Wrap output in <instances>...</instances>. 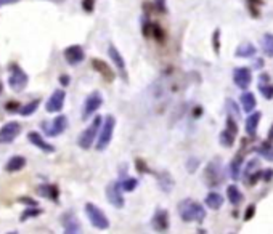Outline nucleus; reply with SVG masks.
Masks as SVG:
<instances>
[{
  "label": "nucleus",
  "mask_w": 273,
  "mask_h": 234,
  "mask_svg": "<svg viewBox=\"0 0 273 234\" xmlns=\"http://www.w3.org/2000/svg\"><path fill=\"white\" fill-rule=\"evenodd\" d=\"M114 128H116V119L113 116H106L103 119L98 138H96V151H105L109 146L114 135Z\"/></svg>",
  "instance_id": "nucleus-5"
},
{
  "label": "nucleus",
  "mask_w": 273,
  "mask_h": 234,
  "mask_svg": "<svg viewBox=\"0 0 273 234\" xmlns=\"http://www.w3.org/2000/svg\"><path fill=\"white\" fill-rule=\"evenodd\" d=\"M66 128H68V117L64 114L57 116L52 122H42V130L50 138L60 137L61 133H64Z\"/></svg>",
  "instance_id": "nucleus-6"
},
{
  "label": "nucleus",
  "mask_w": 273,
  "mask_h": 234,
  "mask_svg": "<svg viewBox=\"0 0 273 234\" xmlns=\"http://www.w3.org/2000/svg\"><path fill=\"white\" fill-rule=\"evenodd\" d=\"M154 7H156V11H159V13H166L167 11V3L166 0H154Z\"/></svg>",
  "instance_id": "nucleus-44"
},
{
  "label": "nucleus",
  "mask_w": 273,
  "mask_h": 234,
  "mask_svg": "<svg viewBox=\"0 0 273 234\" xmlns=\"http://www.w3.org/2000/svg\"><path fill=\"white\" fill-rule=\"evenodd\" d=\"M84 210H86L87 218H89L90 225H92L93 228H96V230H100V231L109 230L111 223H109V220L105 215V212H103L98 205L92 204V202H87L86 207H84Z\"/></svg>",
  "instance_id": "nucleus-4"
},
{
  "label": "nucleus",
  "mask_w": 273,
  "mask_h": 234,
  "mask_svg": "<svg viewBox=\"0 0 273 234\" xmlns=\"http://www.w3.org/2000/svg\"><path fill=\"white\" fill-rule=\"evenodd\" d=\"M186 170H188V174H195V172L198 170V167H199V159L198 157H190L186 161Z\"/></svg>",
  "instance_id": "nucleus-41"
},
{
  "label": "nucleus",
  "mask_w": 273,
  "mask_h": 234,
  "mask_svg": "<svg viewBox=\"0 0 273 234\" xmlns=\"http://www.w3.org/2000/svg\"><path fill=\"white\" fill-rule=\"evenodd\" d=\"M256 53H257V48L254 47V44H251V42H243V44L236 48L235 57L236 58H252Z\"/></svg>",
  "instance_id": "nucleus-27"
},
{
  "label": "nucleus",
  "mask_w": 273,
  "mask_h": 234,
  "mask_svg": "<svg viewBox=\"0 0 273 234\" xmlns=\"http://www.w3.org/2000/svg\"><path fill=\"white\" fill-rule=\"evenodd\" d=\"M61 225L66 234H77L82 231L81 221L77 220V217L72 212H66L61 215Z\"/></svg>",
  "instance_id": "nucleus-20"
},
{
  "label": "nucleus",
  "mask_w": 273,
  "mask_h": 234,
  "mask_svg": "<svg viewBox=\"0 0 273 234\" xmlns=\"http://www.w3.org/2000/svg\"><path fill=\"white\" fill-rule=\"evenodd\" d=\"M95 2L96 0H82V10L86 11V13H92L95 10Z\"/></svg>",
  "instance_id": "nucleus-43"
},
{
  "label": "nucleus",
  "mask_w": 273,
  "mask_h": 234,
  "mask_svg": "<svg viewBox=\"0 0 273 234\" xmlns=\"http://www.w3.org/2000/svg\"><path fill=\"white\" fill-rule=\"evenodd\" d=\"M28 140H29V143H31V145H34L35 147H39L42 152H47V154L55 152V146L48 143V141L37 132H29L28 133Z\"/></svg>",
  "instance_id": "nucleus-21"
},
{
  "label": "nucleus",
  "mask_w": 273,
  "mask_h": 234,
  "mask_svg": "<svg viewBox=\"0 0 273 234\" xmlns=\"http://www.w3.org/2000/svg\"><path fill=\"white\" fill-rule=\"evenodd\" d=\"M267 140L272 141V143H273V124H272V127L269 128V135H267Z\"/></svg>",
  "instance_id": "nucleus-51"
},
{
  "label": "nucleus",
  "mask_w": 273,
  "mask_h": 234,
  "mask_svg": "<svg viewBox=\"0 0 273 234\" xmlns=\"http://www.w3.org/2000/svg\"><path fill=\"white\" fill-rule=\"evenodd\" d=\"M103 104V96L98 90L92 91L87 98L86 101H84V108H82V120H89L90 117H92L96 111L101 108Z\"/></svg>",
  "instance_id": "nucleus-10"
},
{
  "label": "nucleus",
  "mask_w": 273,
  "mask_h": 234,
  "mask_svg": "<svg viewBox=\"0 0 273 234\" xmlns=\"http://www.w3.org/2000/svg\"><path fill=\"white\" fill-rule=\"evenodd\" d=\"M69 82H71L69 76H66V74H63V76H60V84H61L63 87H68Z\"/></svg>",
  "instance_id": "nucleus-47"
},
{
  "label": "nucleus",
  "mask_w": 273,
  "mask_h": 234,
  "mask_svg": "<svg viewBox=\"0 0 273 234\" xmlns=\"http://www.w3.org/2000/svg\"><path fill=\"white\" fill-rule=\"evenodd\" d=\"M92 69L98 72L100 76L105 79V82H114V79H116V72L111 69V66L100 58L92 59Z\"/></svg>",
  "instance_id": "nucleus-19"
},
{
  "label": "nucleus",
  "mask_w": 273,
  "mask_h": 234,
  "mask_svg": "<svg viewBox=\"0 0 273 234\" xmlns=\"http://www.w3.org/2000/svg\"><path fill=\"white\" fill-rule=\"evenodd\" d=\"M119 183H121V188L125 193H132V191H135L138 186V180L133 176H129L125 174V167L121 169V176H119Z\"/></svg>",
  "instance_id": "nucleus-25"
},
{
  "label": "nucleus",
  "mask_w": 273,
  "mask_h": 234,
  "mask_svg": "<svg viewBox=\"0 0 273 234\" xmlns=\"http://www.w3.org/2000/svg\"><path fill=\"white\" fill-rule=\"evenodd\" d=\"M2 90H3V87H2V82H0V95H2Z\"/></svg>",
  "instance_id": "nucleus-52"
},
{
  "label": "nucleus",
  "mask_w": 273,
  "mask_h": 234,
  "mask_svg": "<svg viewBox=\"0 0 273 234\" xmlns=\"http://www.w3.org/2000/svg\"><path fill=\"white\" fill-rule=\"evenodd\" d=\"M244 162V149H240V152L236 154V156L230 161V165H228V172H230V176L233 178V180H240V174H241V165Z\"/></svg>",
  "instance_id": "nucleus-23"
},
{
  "label": "nucleus",
  "mask_w": 273,
  "mask_h": 234,
  "mask_svg": "<svg viewBox=\"0 0 273 234\" xmlns=\"http://www.w3.org/2000/svg\"><path fill=\"white\" fill-rule=\"evenodd\" d=\"M212 47H214L215 55L220 53V29H215L212 34Z\"/></svg>",
  "instance_id": "nucleus-40"
},
{
  "label": "nucleus",
  "mask_w": 273,
  "mask_h": 234,
  "mask_svg": "<svg viewBox=\"0 0 273 234\" xmlns=\"http://www.w3.org/2000/svg\"><path fill=\"white\" fill-rule=\"evenodd\" d=\"M260 119H262V113H260V111H252V113L246 117L244 130H246V133L249 135L251 138L256 137L257 128H259V124H260Z\"/></svg>",
  "instance_id": "nucleus-22"
},
{
  "label": "nucleus",
  "mask_w": 273,
  "mask_h": 234,
  "mask_svg": "<svg viewBox=\"0 0 273 234\" xmlns=\"http://www.w3.org/2000/svg\"><path fill=\"white\" fill-rule=\"evenodd\" d=\"M262 52L265 57L273 58V34L267 32L262 37Z\"/></svg>",
  "instance_id": "nucleus-34"
},
{
  "label": "nucleus",
  "mask_w": 273,
  "mask_h": 234,
  "mask_svg": "<svg viewBox=\"0 0 273 234\" xmlns=\"http://www.w3.org/2000/svg\"><path fill=\"white\" fill-rule=\"evenodd\" d=\"M24 165H26V157L24 156H13L8 159L7 165H5V170L8 172V174H15V172H20L21 169H24Z\"/></svg>",
  "instance_id": "nucleus-29"
},
{
  "label": "nucleus",
  "mask_w": 273,
  "mask_h": 234,
  "mask_svg": "<svg viewBox=\"0 0 273 234\" xmlns=\"http://www.w3.org/2000/svg\"><path fill=\"white\" fill-rule=\"evenodd\" d=\"M225 108H227L230 116H235V119H238V117H240V109H238V104H236L233 100H227L225 101Z\"/></svg>",
  "instance_id": "nucleus-38"
},
{
  "label": "nucleus",
  "mask_w": 273,
  "mask_h": 234,
  "mask_svg": "<svg viewBox=\"0 0 273 234\" xmlns=\"http://www.w3.org/2000/svg\"><path fill=\"white\" fill-rule=\"evenodd\" d=\"M225 178H227L225 170H223L222 164L218 161L209 162L208 165H206L204 172H203V180L211 189H215V188L220 186V184H223Z\"/></svg>",
  "instance_id": "nucleus-2"
},
{
  "label": "nucleus",
  "mask_w": 273,
  "mask_h": 234,
  "mask_svg": "<svg viewBox=\"0 0 273 234\" xmlns=\"http://www.w3.org/2000/svg\"><path fill=\"white\" fill-rule=\"evenodd\" d=\"M64 100H66V91L63 88H57L47 100V104H45L47 113H61L64 108Z\"/></svg>",
  "instance_id": "nucleus-16"
},
{
  "label": "nucleus",
  "mask_w": 273,
  "mask_h": 234,
  "mask_svg": "<svg viewBox=\"0 0 273 234\" xmlns=\"http://www.w3.org/2000/svg\"><path fill=\"white\" fill-rule=\"evenodd\" d=\"M233 82H235V85L238 88L247 90V87H249L251 82H252L251 67H246V66L235 67V69H233Z\"/></svg>",
  "instance_id": "nucleus-15"
},
{
  "label": "nucleus",
  "mask_w": 273,
  "mask_h": 234,
  "mask_svg": "<svg viewBox=\"0 0 273 234\" xmlns=\"http://www.w3.org/2000/svg\"><path fill=\"white\" fill-rule=\"evenodd\" d=\"M20 0H0V7H5V5H13L18 3Z\"/></svg>",
  "instance_id": "nucleus-48"
},
{
  "label": "nucleus",
  "mask_w": 273,
  "mask_h": 234,
  "mask_svg": "<svg viewBox=\"0 0 273 234\" xmlns=\"http://www.w3.org/2000/svg\"><path fill=\"white\" fill-rule=\"evenodd\" d=\"M63 57L69 66H77L86 59V52H84V48L81 45H69L64 48Z\"/></svg>",
  "instance_id": "nucleus-17"
},
{
  "label": "nucleus",
  "mask_w": 273,
  "mask_h": 234,
  "mask_svg": "<svg viewBox=\"0 0 273 234\" xmlns=\"http://www.w3.org/2000/svg\"><path fill=\"white\" fill-rule=\"evenodd\" d=\"M124 191L121 188V183L118 181H111L106 186V199L113 207L116 208H122L125 205V199H124Z\"/></svg>",
  "instance_id": "nucleus-11"
},
{
  "label": "nucleus",
  "mask_w": 273,
  "mask_h": 234,
  "mask_svg": "<svg viewBox=\"0 0 273 234\" xmlns=\"http://www.w3.org/2000/svg\"><path fill=\"white\" fill-rule=\"evenodd\" d=\"M39 215H42V210L37 207V205H31L28 208V210H24L23 215L20 217V221H26L29 218H35V217H39Z\"/></svg>",
  "instance_id": "nucleus-36"
},
{
  "label": "nucleus",
  "mask_w": 273,
  "mask_h": 234,
  "mask_svg": "<svg viewBox=\"0 0 273 234\" xmlns=\"http://www.w3.org/2000/svg\"><path fill=\"white\" fill-rule=\"evenodd\" d=\"M256 151L260 157H264L265 161H269V162H273V143L272 141H262L257 147H256Z\"/></svg>",
  "instance_id": "nucleus-30"
},
{
  "label": "nucleus",
  "mask_w": 273,
  "mask_h": 234,
  "mask_svg": "<svg viewBox=\"0 0 273 234\" xmlns=\"http://www.w3.org/2000/svg\"><path fill=\"white\" fill-rule=\"evenodd\" d=\"M262 180L264 181H272L273 180V169H264L262 170Z\"/></svg>",
  "instance_id": "nucleus-46"
},
{
  "label": "nucleus",
  "mask_w": 273,
  "mask_h": 234,
  "mask_svg": "<svg viewBox=\"0 0 273 234\" xmlns=\"http://www.w3.org/2000/svg\"><path fill=\"white\" fill-rule=\"evenodd\" d=\"M227 198L232 205H240L243 199H244V196H243V193L236 184H230V186L227 188Z\"/></svg>",
  "instance_id": "nucleus-31"
},
{
  "label": "nucleus",
  "mask_w": 273,
  "mask_h": 234,
  "mask_svg": "<svg viewBox=\"0 0 273 234\" xmlns=\"http://www.w3.org/2000/svg\"><path fill=\"white\" fill-rule=\"evenodd\" d=\"M254 67H256V69H262V67H264V59L262 58L256 59V63H254Z\"/></svg>",
  "instance_id": "nucleus-50"
},
{
  "label": "nucleus",
  "mask_w": 273,
  "mask_h": 234,
  "mask_svg": "<svg viewBox=\"0 0 273 234\" xmlns=\"http://www.w3.org/2000/svg\"><path fill=\"white\" fill-rule=\"evenodd\" d=\"M257 90L259 93L262 95L265 100H273V82L270 74L267 72H260L259 79H257Z\"/></svg>",
  "instance_id": "nucleus-18"
},
{
  "label": "nucleus",
  "mask_w": 273,
  "mask_h": 234,
  "mask_svg": "<svg viewBox=\"0 0 273 234\" xmlns=\"http://www.w3.org/2000/svg\"><path fill=\"white\" fill-rule=\"evenodd\" d=\"M240 104H241V109L244 111V113H252L254 109L257 106V100H256V95L252 93V91H243L241 96H240Z\"/></svg>",
  "instance_id": "nucleus-24"
},
{
  "label": "nucleus",
  "mask_w": 273,
  "mask_h": 234,
  "mask_svg": "<svg viewBox=\"0 0 273 234\" xmlns=\"http://www.w3.org/2000/svg\"><path fill=\"white\" fill-rule=\"evenodd\" d=\"M157 176V181H159V186L164 193H171L172 188H174V180L171 174H167V172H161V174H154Z\"/></svg>",
  "instance_id": "nucleus-32"
},
{
  "label": "nucleus",
  "mask_w": 273,
  "mask_h": 234,
  "mask_svg": "<svg viewBox=\"0 0 273 234\" xmlns=\"http://www.w3.org/2000/svg\"><path fill=\"white\" fill-rule=\"evenodd\" d=\"M20 202H24V204H28V205H37V202L32 199H28V198H21Z\"/></svg>",
  "instance_id": "nucleus-49"
},
{
  "label": "nucleus",
  "mask_w": 273,
  "mask_h": 234,
  "mask_svg": "<svg viewBox=\"0 0 273 234\" xmlns=\"http://www.w3.org/2000/svg\"><path fill=\"white\" fill-rule=\"evenodd\" d=\"M142 34L147 37V39H154L157 44H164L167 39L166 30H164L157 23L150 21L148 18H145L142 23Z\"/></svg>",
  "instance_id": "nucleus-9"
},
{
  "label": "nucleus",
  "mask_w": 273,
  "mask_h": 234,
  "mask_svg": "<svg viewBox=\"0 0 273 234\" xmlns=\"http://www.w3.org/2000/svg\"><path fill=\"white\" fill-rule=\"evenodd\" d=\"M179 215L185 223H203L206 218V208L198 201L183 199L179 204Z\"/></svg>",
  "instance_id": "nucleus-1"
},
{
  "label": "nucleus",
  "mask_w": 273,
  "mask_h": 234,
  "mask_svg": "<svg viewBox=\"0 0 273 234\" xmlns=\"http://www.w3.org/2000/svg\"><path fill=\"white\" fill-rule=\"evenodd\" d=\"M108 55H109V58H111L114 67H116L119 77L127 84V82H129V74H127V64H125V59L122 57V53H121L118 48L111 44L108 47Z\"/></svg>",
  "instance_id": "nucleus-12"
},
{
  "label": "nucleus",
  "mask_w": 273,
  "mask_h": 234,
  "mask_svg": "<svg viewBox=\"0 0 273 234\" xmlns=\"http://www.w3.org/2000/svg\"><path fill=\"white\" fill-rule=\"evenodd\" d=\"M236 135H238V125H236V119H233V116L227 117V127L223 128L218 135V143L223 147H232L235 145Z\"/></svg>",
  "instance_id": "nucleus-8"
},
{
  "label": "nucleus",
  "mask_w": 273,
  "mask_h": 234,
  "mask_svg": "<svg viewBox=\"0 0 273 234\" xmlns=\"http://www.w3.org/2000/svg\"><path fill=\"white\" fill-rule=\"evenodd\" d=\"M135 169H137V172L140 175H147V174H153V170H151L150 167H148V164L143 161V159H140V157H137L135 159Z\"/></svg>",
  "instance_id": "nucleus-37"
},
{
  "label": "nucleus",
  "mask_w": 273,
  "mask_h": 234,
  "mask_svg": "<svg viewBox=\"0 0 273 234\" xmlns=\"http://www.w3.org/2000/svg\"><path fill=\"white\" fill-rule=\"evenodd\" d=\"M264 5V0H246V7L252 18H260V7Z\"/></svg>",
  "instance_id": "nucleus-35"
},
{
  "label": "nucleus",
  "mask_w": 273,
  "mask_h": 234,
  "mask_svg": "<svg viewBox=\"0 0 273 234\" xmlns=\"http://www.w3.org/2000/svg\"><path fill=\"white\" fill-rule=\"evenodd\" d=\"M37 194L45 199L57 202L60 198V189H58V186H55V184H40V186L37 188Z\"/></svg>",
  "instance_id": "nucleus-26"
},
{
  "label": "nucleus",
  "mask_w": 273,
  "mask_h": 234,
  "mask_svg": "<svg viewBox=\"0 0 273 234\" xmlns=\"http://www.w3.org/2000/svg\"><path fill=\"white\" fill-rule=\"evenodd\" d=\"M254 215H256V204H249V205L246 207L244 217H243V220H244V221H251L254 218Z\"/></svg>",
  "instance_id": "nucleus-42"
},
{
  "label": "nucleus",
  "mask_w": 273,
  "mask_h": 234,
  "mask_svg": "<svg viewBox=\"0 0 273 234\" xmlns=\"http://www.w3.org/2000/svg\"><path fill=\"white\" fill-rule=\"evenodd\" d=\"M256 170H259V159H251V161L247 162L246 167H244V178H246L247 175L254 174Z\"/></svg>",
  "instance_id": "nucleus-39"
},
{
  "label": "nucleus",
  "mask_w": 273,
  "mask_h": 234,
  "mask_svg": "<svg viewBox=\"0 0 273 234\" xmlns=\"http://www.w3.org/2000/svg\"><path fill=\"white\" fill-rule=\"evenodd\" d=\"M29 77L18 64L10 66V76H8V85L13 91H23L28 87Z\"/></svg>",
  "instance_id": "nucleus-7"
},
{
  "label": "nucleus",
  "mask_w": 273,
  "mask_h": 234,
  "mask_svg": "<svg viewBox=\"0 0 273 234\" xmlns=\"http://www.w3.org/2000/svg\"><path fill=\"white\" fill-rule=\"evenodd\" d=\"M101 124H103V117L96 116L95 119L92 120V124H90L81 135H79V138H77L79 147H82V149L87 151V149H90V147L93 146L96 138H98V132L101 128Z\"/></svg>",
  "instance_id": "nucleus-3"
},
{
  "label": "nucleus",
  "mask_w": 273,
  "mask_h": 234,
  "mask_svg": "<svg viewBox=\"0 0 273 234\" xmlns=\"http://www.w3.org/2000/svg\"><path fill=\"white\" fill-rule=\"evenodd\" d=\"M20 108H21V104L18 103V101H10V103L5 104V109H7L8 113H18V111H20Z\"/></svg>",
  "instance_id": "nucleus-45"
},
{
  "label": "nucleus",
  "mask_w": 273,
  "mask_h": 234,
  "mask_svg": "<svg viewBox=\"0 0 273 234\" xmlns=\"http://www.w3.org/2000/svg\"><path fill=\"white\" fill-rule=\"evenodd\" d=\"M20 133H21V124L20 122H15V120L7 122V124L2 125V128H0V145L13 143Z\"/></svg>",
  "instance_id": "nucleus-13"
},
{
  "label": "nucleus",
  "mask_w": 273,
  "mask_h": 234,
  "mask_svg": "<svg viewBox=\"0 0 273 234\" xmlns=\"http://www.w3.org/2000/svg\"><path fill=\"white\" fill-rule=\"evenodd\" d=\"M151 228L156 233H167L171 228V220H169V212L166 208H156V212L151 218Z\"/></svg>",
  "instance_id": "nucleus-14"
},
{
  "label": "nucleus",
  "mask_w": 273,
  "mask_h": 234,
  "mask_svg": "<svg viewBox=\"0 0 273 234\" xmlns=\"http://www.w3.org/2000/svg\"><path fill=\"white\" fill-rule=\"evenodd\" d=\"M204 204L208 205L211 210H218L222 205H223V198L222 194L215 193V191H212V193H208L204 198Z\"/></svg>",
  "instance_id": "nucleus-28"
},
{
  "label": "nucleus",
  "mask_w": 273,
  "mask_h": 234,
  "mask_svg": "<svg viewBox=\"0 0 273 234\" xmlns=\"http://www.w3.org/2000/svg\"><path fill=\"white\" fill-rule=\"evenodd\" d=\"M39 106H40V100H39V98H35V100L29 101L28 104L21 106L20 111H18V114H21L23 117H29V116H32L35 111H37Z\"/></svg>",
  "instance_id": "nucleus-33"
}]
</instances>
